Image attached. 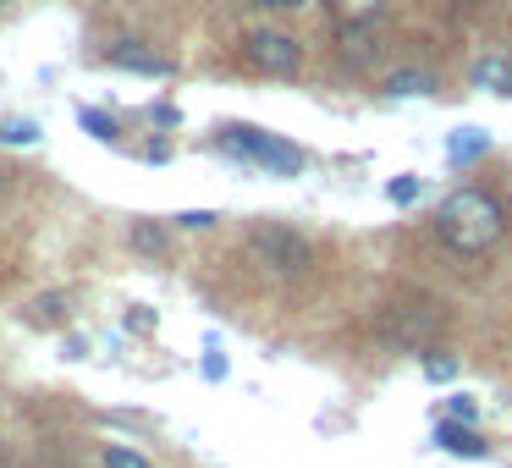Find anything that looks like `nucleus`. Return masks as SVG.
Instances as JSON below:
<instances>
[{
    "instance_id": "obj_1",
    "label": "nucleus",
    "mask_w": 512,
    "mask_h": 468,
    "mask_svg": "<svg viewBox=\"0 0 512 468\" xmlns=\"http://www.w3.org/2000/svg\"><path fill=\"white\" fill-rule=\"evenodd\" d=\"M435 237L452 248L457 259H485L507 237V215L485 188H457L452 199L435 210Z\"/></svg>"
},
{
    "instance_id": "obj_2",
    "label": "nucleus",
    "mask_w": 512,
    "mask_h": 468,
    "mask_svg": "<svg viewBox=\"0 0 512 468\" xmlns=\"http://www.w3.org/2000/svg\"><path fill=\"white\" fill-rule=\"evenodd\" d=\"M215 149H221V155H232V160H243V166L270 171V177H298V171L309 166V155H303L298 144L265 133V127H248V122L215 127Z\"/></svg>"
},
{
    "instance_id": "obj_3",
    "label": "nucleus",
    "mask_w": 512,
    "mask_h": 468,
    "mask_svg": "<svg viewBox=\"0 0 512 468\" xmlns=\"http://www.w3.org/2000/svg\"><path fill=\"white\" fill-rule=\"evenodd\" d=\"M248 254H254L259 270H270V276H281V281H298L314 270V243L287 221H259L254 232H248Z\"/></svg>"
},
{
    "instance_id": "obj_4",
    "label": "nucleus",
    "mask_w": 512,
    "mask_h": 468,
    "mask_svg": "<svg viewBox=\"0 0 512 468\" xmlns=\"http://www.w3.org/2000/svg\"><path fill=\"white\" fill-rule=\"evenodd\" d=\"M380 336H386L391 347H402V353L430 347L435 336H441V303H435V298H402V303H391V309L380 314Z\"/></svg>"
},
{
    "instance_id": "obj_5",
    "label": "nucleus",
    "mask_w": 512,
    "mask_h": 468,
    "mask_svg": "<svg viewBox=\"0 0 512 468\" xmlns=\"http://www.w3.org/2000/svg\"><path fill=\"white\" fill-rule=\"evenodd\" d=\"M243 56H248V67H259L265 78H298V67H303V45L292 34H281V28H254V34H243Z\"/></svg>"
},
{
    "instance_id": "obj_6",
    "label": "nucleus",
    "mask_w": 512,
    "mask_h": 468,
    "mask_svg": "<svg viewBox=\"0 0 512 468\" xmlns=\"http://www.w3.org/2000/svg\"><path fill=\"white\" fill-rule=\"evenodd\" d=\"M105 61H111V67H122V72H144V78H171V72H177V61L144 50L138 39H116V45H105Z\"/></svg>"
},
{
    "instance_id": "obj_7",
    "label": "nucleus",
    "mask_w": 512,
    "mask_h": 468,
    "mask_svg": "<svg viewBox=\"0 0 512 468\" xmlns=\"http://www.w3.org/2000/svg\"><path fill=\"white\" fill-rule=\"evenodd\" d=\"M435 446H441L446 457H490V441L474 430V424H457V419H441L430 435Z\"/></svg>"
},
{
    "instance_id": "obj_8",
    "label": "nucleus",
    "mask_w": 512,
    "mask_h": 468,
    "mask_svg": "<svg viewBox=\"0 0 512 468\" xmlns=\"http://www.w3.org/2000/svg\"><path fill=\"white\" fill-rule=\"evenodd\" d=\"M380 94L386 100H419V94H435V72L430 67H397L380 78Z\"/></svg>"
},
{
    "instance_id": "obj_9",
    "label": "nucleus",
    "mask_w": 512,
    "mask_h": 468,
    "mask_svg": "<svg viewBox=\"0 0 512 468\" xmlns=\"http://www.w3.org/2000/svg\"><path fill=\"white\" fill-rule=\"evenodd\" d=\"M468 83L485 94H501V100H512V61L507 56H479L474 67H468Z\"/></svg>"
},
{
    "instance_id": "obj_10",
    "label": "nucleus",
    "mask_w": 512,
    "mask_h": 468,
    "mask_svg": "<svg viewBox=\"0 0 512 468\" xmlns=\"http://www.w3.org/2000/svg\"><path fill=\"white\" fill-rule=\"evenodd\" d=\"M380 56V39H375V23H358V28H342V61L347 67H369Z\"/></svg>"
},
{
    "instance_id": "obj_11",
    "label": "nucleus",
    "mask_w": 512,
    "mask_h": 468,
    "mask_svg": "<svg viewBox=\"0 0 512 468\" xmlns=\"http://www.w3.org/2000/svg\"><path fill=\"white\" fill-rule=\"evenodd\" d=\"M485 149H490L485 127H457V133L446 138V160H452V166H468V160H479Z\"/></svg>"
},
{
    "instance_id": "obj_12",
    "label": "nucleus",
    "mask_w": 512,
    "mask_h": 468,
    "mask_svg": "<svg viewBox=\"0 0 512 468\" xmlns=\"http://www.w3.org/2000/svg\"><path fill=\"white\" fill-rule=\"evenodd\" d=\"M127 243H133L138 254L160 259V254H166V226H160V221H133V226H127Z\"/></svg>"
},
{
    "instance_id": "obj_13",
    "label": "nucleus",
    "mask_w": 512,
    "mask_h": 468,
    "mask_svg": "<svg viewBox=\"0 0 512 468\" xmlns=\"http://www.w3.org/2000/svg\"><path fill=\"white\" fill-rule=\"evenodd\" d=\"M78 127L89 138H100V144H116V138H122V127H116L105 111H89V105H78Z\"/></svg>"
},
{
    "instance_id": "obj_14",
    "label": "nucleus",
    "mask_w": 512,
    "mask_h": 468,
    "mask_svg": "<svg viewBox=\"0 0 512 468\" xmlns=\"http://www.w3.org/2000/svg\"><path fill=\"white\" fill-rule=\"evenodd\" d=\"M380 17V0H336V23L358 28V23H375Z\"/></svg>"
},
{
    "instance_id": "obj_15",
    "label": "nucleus",
    "mask_w": 512,
    "mask_h": 468,
    "mask_svg": "<svg viewBox=\"0 0 512 468\" xmlns=\"http://www.w3.org/2000/svg\"><path fill=\"white\" fill-rule=\"evenodd\" d=\"M67 320V298L61 292H39L34 298V325H61Z\"/></svg>"
},
{
    "instance_id": "obj_16",
    "label": "nucleus",
    "mask_w": 512,
    "mask_h": 468,
    "mask_svg": "<svg viewBox=\"0 0 512 468\" xmlns=\"http://www.w3.org/2000/svg\"><path fill=\"white\" fill-rule=\"evenodd\" d=\"M34 138H39V127L28 122V116H6V122H0V144L23 149V144H34Z\"/></svg>"
},
{
    "instance_id": "obj_17",
    "label": "nucleus",
    "mask_w": 512,
    "mask_h": 468,
    "mask_svg": "<svg viewBox=\"0 0 512 468\" xmlns=\"http://www.w3.org/2000/svg\"><path fill=\"white\" fill-rule=\"evenodd\" d=\"M100 468H155V463H149L144 452H133V446H105Z\"/></svg>"
},
{
    "instance_id": "obj_18",
    "label": "nucleus",
    "mask_w": 512,
    "mask_h": 468,
    "mask_svg": "<svg viewBox=\"0 0 512 468\" xmlns=\"http://www.w3.org/2000/svg\"><path fill=\"white\" fill-rule=\"evenodd\" d=\"M424 375H430L435 386H446V380L457 375V358H452V353H441V347H430V358H424Z\"/></svg>"
},
{
    "instance_id": "obj_19",
    "label": "nucleus",
    "mask_w": 512,
    "mask_h": 468,
    "mask_svg": "<svg viewBox=\"0 0 512 468\" xmlns=\"http://www.w3.org/2000/svg\"><path fill=\"white\" fill-rule=\"evenodd\" d=\"M419 193H424V182H419V177H391L386 199H391V204H402V210H408V204H419Z\"/></svg>"
},
{
    "instance_id": "obj_20",
    "label": "nucleus",
    "mask_w": 512,
    "mask_h": 468,
    "mask_svg": "<svg viewBox=\"0 0 512 468\" xmlns=\"http://www.w3.org/2000/svg\"><path fill=\"white\" fill-rule=\"evenodd\" d=\"M446 419H457V424H474V419H479V402L468 397V391H457V397L446 402Z\"/></svg>"
},
{
    "instance_id": "obj_21",
    "label": "nucleus",
    "mask_w": 512,
    "mask_h": 468,
    "mask_svg": "<svg viewBox=\"0 0 512 468\" xmlns=\"http://www.w3.org/2000/svg\"><path fill=\"white\" fill-rule=\"evenodd\" d=\"M215 221H221L215 210H182V215H177V226H182V232H210Z\"/></svg>"
},
{
    "instance_id": "obj_22",
    "label": "nucleus",
    "mask_w": 512,
    "mask_h": 468,
    "mask_svg": "<svg viewBox=\"0 0 512 468\" xmlns=\"http://www.w3.org/2000/svg\"><path fill=\"white\" fill-rule=\"evenodd\" d=\"M248 6H259V12H298L309 0H248Z\"/></svg>"
},
{
    "instance_id": "obj_23",
    "label": "nucleus",
    "mask_w": 512,
    "mask_h": 468,
    "mask_svg": "<svg viewBox=\"0 0 512 468\" xmlns=\"http://www.w3.org/2000/svg\"><path fill=\"white\" fill-rule=\"evenodd\" d=\"M204 375H210V380H226V358L215 353V342H210V353H204Z\"/></svg>"
},
{
    "instance_id": "obj_24",
    "label": "nucleus",
    "mask_w": 512,
    "mask_h": 468,
    "mask_svg": "<svg viewBox=\"0 0 512 468\" xmlns=\"http://www.w3.org/2000/svg\"><path fill=\"white\" fill-rule=\"evenodd\" d=\"M127 325H133V331H155V314L138 303V309H127Z\"/></svg>"
},
{
    "instance_id": "obj_25",
    "label": "nucleus",
    "mask_w": 512,
    "mask_h": 468,
    "mask_svg": "<svg viewBox=\"0 0 512 468\" xmlns=\"http://www.w3.org/2000/svg\"><path fill=\"white\" fill-rule=\"evenodd\" d=\"M149 122H155V127H177L182 116H177V105H155V111H149Z\"/></svg>"
},
{
    "instance_id": "obj_26",
    "label": "nucleus",
    "mask_w": 512,
    "mask_h": 468,
    "mask_svg": "<svg viewBox=\"0 0 512 468\" xmlns=\"http://www.w3.org/2000/svg\"><path fill=\"white\" fill-rule=\"evenodd\" d=\"M144 160H155V166H166V160H171V149H166V144H149V149H144Z\"/></svg>"
},
{
    "instance_id": "obj_27",
    "label": "nucleus",
    "mask_w": 512,
    "mask_h": 468,
    "mask_svg": "<svg viewBox=\"0 0 512 468\" xmlns=\"http://www.w3.org/2000/svg\"><path fill=\"white\" fill-rule=\"evenodd\" d=\"M12 177H17V171H6V166H0V199L12 193Z\"/></svg>"
},
{
    "instance_id": "obj_28",
    "label": "nucleus",
    "mask_w": 512,
    "mask_h": 468,
    "mask_svg": "<svg viewBox=\"0 0 512 468\" xmlns=\"http://www.w3.org/2000/svg\"><path fill=\"white\" fill-rule=\"evenodd\" d=\"M12 6H17V0H0V12H12Z\"/></svg>"
},
{
    "instance_id": "obj_29",
    "label": "nucleus",
    "mask_w": 512,
    "mask_h": 468,
    "mask_svg": "<svg viewBox=\"0 0 512 468\" xmlns=\"http://www.w3.org/2000/svg\"><path fill=\"white\" fill-rule=\"evenodd\" d=\"M474 6H485V0H474Z\"/></svg>"
}]
</instances>
